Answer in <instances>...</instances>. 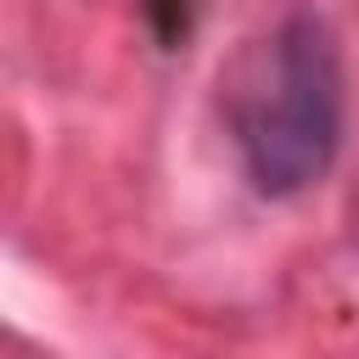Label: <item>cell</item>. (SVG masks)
Listing matches in <instances>:
<instances>
[{"label": "cell", "mask_w": 359, "mask_h": 359, "mask_svg": "<svg viewBox=\"0 0 359 359\" xmlns=\"http://www.w3.org/2000/svg\"><path fill=\"white\" fill-rule=\"evenodd\" d=\"M230 135L247 180L264 196H297L320 185L342 151L348 79L342 45L314 6L280 11L224 79Z\"/></svg>", "instance_id": "6da1fadb"}]
</instances>
